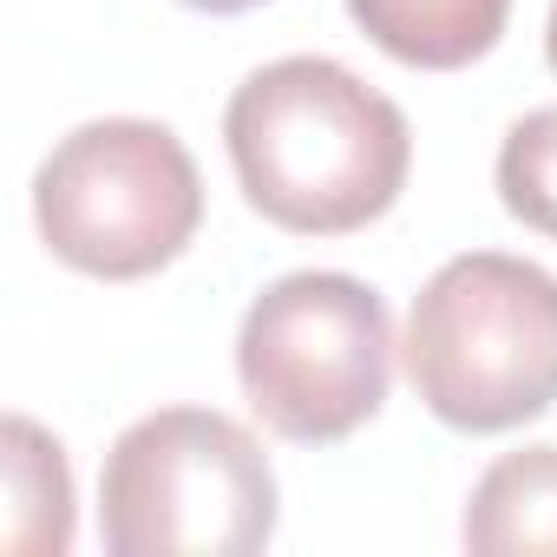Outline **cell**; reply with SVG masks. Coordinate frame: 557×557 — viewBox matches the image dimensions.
I'll return each mask as SVG.
<instances>
[{"mask_svg": "<svg viewBox=\"0 0 557 557\" xmlns=\"http://www.w3.org/2000/svg\"><path fill=\"white\" fill-rule=\"evenodd\" d=\"M407 381L453 433H511L557 407V275L466 249L413 296Z\"/></svg>", "mask_w": 557, "mask_h": 557, "instance_id": "cell-2", "label": "cell"}, {"mask_svg": "<svg viewBox=\"0 0 557 557\" xmlns=\"http://www.w3.org/2000/svg\"><path fill=\"white\" fill-rule=\"evenodd\" d=\"M361 34L420 73H459L505 34L511 0H348Z\"/></svg>", "mask_w": 557, "mask_h": 557, "instance_id": "cell-6", "label": "cell"}, {"mask_svg": "<svg viewBox=\"0 0 557 557\" xmlns=\"http://www.w3.org/2000/svg\"><path fill=\"white\" fill-rule=\"evenodd\" d=\"M236 381L249 413L296 446H335L368 426L394 381L387 302L342 269L269 283L236 329Z\"/></svg>", "mask_w": 557, "mask_h": 557, "instance_id": "cell-4", "label": "cell"}, {"mask_svg": "<svg viewBox=\"0 0 557 557\" xmlns=\"http://www.w3.org/2000/svg\"><path fill=\"white\" fill-rule=\"evenodd\" d=\"M99 531L112 557H249L275 537L269 453L210 407L145 413L106 453Z\"/></svg>", "mask_w": 557, "mask_h": 557, "instance_id": "cell-3", "label": "cell"}, {"mask_svg": "<svg viewBox=\"0 0 557 557\" xmlns=\"http://www.w3.org/2000/svg\"><path fill=\"white\" fill-rule=\"evenodd\" d=\"M8 544L14 550H66L73 544V472L60 440H47L34 420H8Z\"/></svg>", "mask_w": 557, "mask_h": 557, "instance_id": "cell-8", "label": "cell"}, {"mask_svg": "<svg viewBox=\"0 0 557 557\" xmlns=\"http://www.w3.org/2000/svg\"><path fill=\"white\" fill-rule=\"evenodd\" d=\"M498 197L505 210L557 243V106L524 112L498 145Z\"/></svg>", "mask_w": 557, "mask_h": 557, "instance_id": "cell-9", "label": "cell"}, {"mask_svg": "<svg viewBox=\"0 0 557 557\" xmlns=\"http://www.w3.org/2000/svg\"><path fill=\"white\" fill-rule=\"evenodd\" d=\"M544 60H550V73H557V0H550V27H544Z\"/></svg>", "mask_w": 557, "mask_h": 557, "instance_id": "cell-11", "label": "cell"}, {"mask_svg": "<svg viewBox=\"0 0 557 557\" xmlns=\"http://www.w3.org/2000/svg\"><path fill=\"white\" fill-rule=\"evenodd\" d=\"M47 249L99 283H138L177 262L203 223V177L158 119H92L34 171Z\"/></svg>", "mask_w": 557, "mask_h": 557, "instance_id": "cell-5", "label": "cell"}, {"mask_svg": "<svg viewBox=\"0 0 557 557\" xmlns=\"http://www.w3.org/2000/svg\"><path fill=\"white\" fill-rule=\"evenodd\" d=\"M466 550H557V446L505 453L466 498Z\"/></svg>", "mask_w": 557, "mask_h": 557, "instance_id": "cell-7", "label": "cell"}, {"mask_svg": "<svg viewBox=\"0 0 557 557\" xmlns=\"http://www.w3.org/2000/svg\"><path fill=\"white\" fill-rule=\"evenodd\" d=\"M184 8H197V14H249L262 0H184Z\"/></svg>", "mask_w": 557, "mask_h": 557, "instance_id": "cell-10", "label": "cell"}, {"mask_svg": "<svg viewBox=\"0 0 557 557\" xmlns=\"http://www.w3.org/2000/svg\"><path fill=\"white\" fill-rule=\"evenodd\" d=\"M243 197L296 236H348L394 210L413 164L407 112L322 53L256 66L223 112Z\"/></svg>", "mask_w": 557, "mask_h": 557, "instance_id": "cell-1", "label": "cell"}]
</instances>
